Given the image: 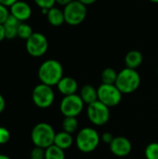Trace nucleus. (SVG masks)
<instances>
[{"label": "nucleus", "mask_w": 158, "mask_h": 159, "mask_svg": "<svg viewBox=\"0 0 158 159\" xmlns=\"http://www.w3.org/2000/svg\"><path fill=\"white\" fill-rule=\"evenodd\" d=\"M37 75L42 84L53 87L57 86L63 77V68L60 61L49 59L42 62L38 68Z\"/></svg>", "instance_id": "f257e3e1"}, {"label": "nucleus", "mask_w": 158, "mask_h": 159, "mask_svg": "<svg viewBox=\"0 0 158 159\" xmlns=\"http://www.w3.org/2000/svg\"><path fill=\"white\" fill-rule=\"evenodd\" d=\"M101 143V136L99 132L92 128H83L80 129L75 137V144L77 149L84 153L89 154L95 151Z\"/></svg>", "instance_id": "f03ea898"}, {"label": "nucleus", "mask_w": 158, "mask_h": 159, "mask_svg": "<svg viewBox=\"0 0 158 159\" xmlns=\"http://www.w3.org/2000/svg\"><path fill=\"white\" fill-rule=\"evenodd\" d=\"M115 85L122 94H130L139 89L141 76L135 69L126 67L118 73Z\"/></svg>", "instance_id": "7ed1b4c3"}, {"label": "nucleus", "mask_w": 158, "mask_h": 159, "mask_svg": "<svg viewBox=\"0 0 158 159\" xmlns=\"http://www.w3.org/2000/svg\"><path fill=\"white\" fill-rule=\"evenodd\" d=\"M56 132L51 125L41 122L36 124L31 132V140L34 146L47 149V147L54 144V139Z\"/></svg>", "instance_id": "20e7f679"}, {"label": "nucleus", "mask_w": 158, "mask_h": 159, "mask_svg": "<svg viewBox=\"0 0 158 159\" xmlns=\"http://www.w3.org/2000/svg\"><path fill=\"white\" fill-rule=\"evenodd\" d=\"M63 14L65 22L69 25H79L87 17V7L78 0H73L64 7Z\"/></svg>", "instance_id": "39448f33"}, {"label": "nucleus", "mask_w": 158, "mask_h": 159, "mask_svg": "<svg viewBox=\"0 0 158 159\" xmlns=\"http://www.w3.org/2000/svg\"><path fill=\"white\" fill-rule=\"evenodd\" d=\"M98 91V101L108 106L109 108L115 107L121 102L122 93L117 89L115 85L102 84L97 89Z\"/></svg>", "instance_id": "423d86ee"}, {"label": "nucleus", "mask_w": 158, "mask_h": 159, "mask_svg": "<svg viewBox=\"0 0 158 159\" xmlns=\"http://www.w3.org/2000/svg\"><path fill=\"white\" fill-rule=\"evenodd\" d=\"M87 116L93 125L101 127L108 123L110 119V108L100 101H97L88 105Z\"/></svg>", "instance_id": "0eeeda50"}, {"label": "nucleus", "mask_w": 158, "mask_h": 159, "mask_svg": "<svg viewBox=\"0 0 158 159\" xmlns=\"http://www.w3.org/2000/svg\"><path fill=\"white\" fill-rule=\"evenodd\" d=\"M55 95L52 87L39 84L34 87L32 92V100L34 103L41 109H47L50 107L54 102Z\"/></svg>", "instance_id": "6e6552de"}, {"label": "nucleus", "mask_w": 158, "mask_h": 159, "mask_svg": "<svg viewBox=\"0 0 158 159\" xmlns=\"http://www.w3.org/2000/svg\"><path fill=\"white\" fill-rule=\"evenodd\" d=\"M84 102L77 94L64 96L60 103L61 113L64 117H76L84 109Z\"/></svg>", "instance_id": "1a4fd4ad"}, {"label": "nucleus", "mask_w": 158, "mask_h": 159, "mask_svg": "<svg viewBox=\"0 0 158 159\" xmlns=\"http://www.w3.org/2000/svg\"><path fill=\"white\" fill-rule=\"evenodd\" d=\"M26 50L29 55L34 58L45 55L48 48V42L47 37L41 33H34L26 40Z\"/></svg>", "instance_id": "9d476101"}, {"label": "nucleus", "mask_w": 158, "mask_h": 159, "mask_svg": "<svg viewBox=\"0 0 158 159\" xmlns=\"http://www.w3.org/2000/svg\"><path fill=\"white\" fill-rule=\"evenodd\" d=\"M109 147L111 153L118 157H125L129 156L132 150V144L130 141L123 136L115 137L113 142L109 144Z\"/></svg>", "instance_id": "9b49d317"}, {"label": "nucleus", "mask_w": 158, "mask_h": 159, "mask_svg": "<svg viewBox=\"0 0 158 159\" xmlns=\"http://www.w3.org/2000/svg\"><path fill=\"white\" fill-rule=\"evenodd\" d=\"M9 12L10 15L15 17L20 22H23L30 19L32 15V8L28 3L18 0L9 7Z\"/></svg>", "instance_id": "f8f14e48"}, {"label": "nucleus", "mask_w": 158, "mask_h": 159, "mask_svg": "<svg viewBox=\"0 0 158 159\" xmlns=\"http://www.w3.org/2000/svg\"><path fill=\"white\" fill-rule=\"evenodd\" d=\"M57 89L63 96L76 94L78 84L77 81L71 76H63L57 84Z\"/></svg>", "instance_id": "ddd939ff"}, {"label": "nucleus", "mask_w": 158, "mask_h": 159, "mask_svg": "<svg viewBox=\"0 0 158 159\" xmlns=\"http://www.w3.org/2000/svg\"><path fill=\"white\" fill-rule=\"evenodd\" d=\"M20 24V21L17 20L12 15H9V17L7 19L5 23L3 24L5 28L6 33V38L7 39H14L18 36V29Z\"/></svg>", "instance_id": "4468645a"}, {"label": "nucleus", "mask_w": 158, "mask_h": 159, "mask_svg": "<svg viewBox=\"0 0 158 159\" xmlns=\"http://www.w3.org/2000/svg\"><path fill=\"white\" fill-rule=\"evenodd\" d=\"M79 96L83 100L84 103H87L88 105L98 101L97 89H95L92 85L89 84H87L82 87V89H80Z\"/></svg>", "instance_id": "2eb2a0df"}, {"label": "nucleus", "mask_w": 158, "mask_h": 159, "mask_svg": "<svg viewBox=\"0 0 158 159\" xmlns=\"http://www.w3.org/2000/svg\"><path fill=\"white\" fill-rule=\"evenodd\" d=\"M143 61V56L139 50H130L125 57V63L128 68L137 69Z\"/></svg>", "instance_id": "dca6fc26"}, {"label": "nucleus", "mask_w": 158, "mask_h": 159, "mask_svg": "<svg viewBox=\"0 0 158 159\" xmlns=\"http://www.w3.org/2000/svg\"><path fill=\"white\" fill-rule=\"evenodd\" d=\"M74 143V138L72 134L66 132V131H61L56 133L55 139H54V145L60 147L62 150H66L70 148Z\"/></svg>", "instance_id": "f3484780"}, {"label": "nucleus", "mask_w": 158, "mask_h": 159, "mask_svg": "<svg viewBox=\"0 0 158 159\" xmlns=\"http://www.w3.org/2000/svg\"><path fill=\"white\" fill-rule=\"evenodd\" d=\"M47 21L52 26H56V27L61 26L63 22H65L63 10H61L60 8L55 7L48 9L47 14Z\"/></svg>", "instance_id": "a211bd4d"}, {"label": "nucleus", "mask_w": 158, "mask_h": 159, "mask_svg": "<svg viewBox=\"0 0 158 159\" xmlns=\"http://www.w3.org/2000/svg\"><path fill=\"white\" fill-rule=\"evenodd\" d=\"M117 75L118 73H116V71L113 68H105L102 72V84H109V85H115L116 78H117Z\"/></svg>", "instance_id": "6ab92c4d"}, {"label": "nucleus", "mask_w": 158, "mask_h": 159, "mask_svg": "<svg viewBox=\"0 0 158 159\" xmlns=\"http://www.w3.org/2000/svg\"><path fill=\"white\" fill-rule=\"evenodd\" d=\"M45 159H65L64 150L53 144L46 149Z\"/></svg>", "instance_id": "aec40b11"}, {"label": "nucleus", "mask_w": 158, "mask_h": 159, "mask_svg": "<svg viewBox=\"0 0 158 159\" xmlns=\"http://www.w3.org/2000/svg\"><path fill=\"white\" fill-rule=\"evenodd\" d=\"M77 128H78V122L76 117H64L62 121L63 131L73 134L77 130Z\"/></svg>", "instance_id": "412c9836"}, {"label": "nucleus", "mask_w": 158, "mask_h": 159, "mask_svg": "<svg viewBox=\"0 0 158 159\" xmlns=\"http://www.w3.org/2000/svg\"><path fill=\"white\" fill-rule=\"evenodd\" d=\"M34 34L32 27L25 22H20L19 29H18V36L21 39L27 40L32 34Z\"/></svg>", "instance_id": "4be33fe9"}, {"label": "nucleus", "mask_w": 158, "mask_h": 159, "mask_svg": "<svg viewBox=\"0 0 158 159\" xmlns=\"http://www.w3.org/2000/svg\"><path fill=\"white\" fill-rule=\"evenodd\" d=\"M146 159H158V143H149L144 151Z\"/></svg>", "instance_id": "5701e85b"}, {"label": "nucleus", "mask_w": 158, "mask_h": 159, "mask_svg": "<svg viewBox=\"0 0 158 159\" xmlns=\"http://www.w3.org/2000/svg\"><path fill=\"white\" fill-rule=\"evenodd\" d=\"M46 149H43L41 147L34 146V148L32 150L30 158L31 159H45Z\"/></svg>", "instance_id": "b1692460"}, {"label": "nucleus", "mask_w": 158, "mask_h": 159, "mask_svg": "<svg viewBox=\"0 0 158 159\" xmlns=\"http://www.w3.org/2000/svg\"><path fill=\"white\" fill-rule=\"evenodd\" d=\"M41 9H50L56 4V0H34Z\"/></svg>", "instance_id": "393cba45"}, {"label": "nucleus", "mask_w": 158, "mask_h": 159, "mask_svg": "<svg viewBox=\"0 0 158 159\" xmlns=\"http://www.w3.org/2000/svg\"><path fill=\"white\" fill-rule=\"evenodd\" d=\"M10 139V132L5 127H0V144L7 143Z\"/></svg>", "instance_id": "a878e982"}, {"label": "nucleus", "mask_w": 158, "mask_h": 159, "mask_svg": "<svg viewBox=\"0 0 158 159\" xmlns=\"http://www.w3.org/2000/svg\"><path fill=\"white\" fill-rule=\"evenodd\" d=\"M9 15H10V12L7 7L0 4V24H4L7 19L9 17Z\"/></svg>", "instance_id": "bb28decb"}, {"label": "nucleus", "mask_w": 158, "mask_h": 159, "mask_svg": "<svg viewBox=\"0 0 158 159\" xmlns=\"http://www.w3.org/2000/svg\"><path fill=\"white\" fill-rule=\"evenodd\" d=\"M115 136L111 133V132H104L102 136H101V141L107 143V144H110L113 140H114Z\"/></svg>", "instance_id": "cd10ccee"}, {"label": "nucleus", "mask_w": 158, "mask_h": 159, "mask_svg": "<svg viewBox=\"0 0 158 159\" xmlns=\"http://www.w3.org/2000/svg\"><path fill=\"white\" fill-rule=\"evenodd\" d=\"M18 0H0V4L6 6V7H11L14 3H16Z\"/></svg>", "instance_id": "c85d7f7f"}, {"label": "nucleus", "mask_w": 158, "mask_h": 159, "mask_svg": "<svg viewBox=\"0 0 158 159\" xmlns=\"http://www.w3.org/2000/svg\"><path fill=\"white\" fill-rule=\"evenodd\" d=\"M5 107H6V101H5V98L0 94V114L5 110Z\"/></svg>", "instance_id": "c756f323"}, {"label": "nucleus", "mask_w": 158, "mask_h": 159, "mask_svg": "<svg viewBox=\"0 0 158 159\" xmlns=\"http://www.w3.org/2000/svg\"><path fill=\"white\" fill-rule=\"evenodd\" d=\"M6 38V33H5V28L3 24H0V42H2Z\"/></svg>", "instance_id": "7c9ffc66"}, {"label": "nucleus", "mask_w": 158, "mask_h": 159, "mask_svg": "<svg viewBox=\"0 0 158 159\" xmlns=\"http://www.w3.org/2000/svg\"><path fill=\"white\" fill-rule=\"evenodd\" d=\"M72 1H73V0H56V3L59 4V5H61V6L65 7V6H67L68 4H70Z\"/></svg>", "instance_id": "2f4dec72"}, {"label": "nucleus", "mask_w": 158, "mask_h": 159, "mask_svg": "<svg viewBox=\"0 0 158 159\" xmlns=\"http://www.w3.org/2000/svg\"><path fill=\"white\" fill-rule=\"evenodd\" d=\"M79 2H81L82 4H84L85 6H88V5H91L93 3H95L97 0H78Z\"/></svg>", "instance_id": "473e14b6"}, {"label": "nucleus", "mask_w": 158, "mask_h": 159, "mask_svg": "<svg viewBox=\"0 0 158 159\" xmlns=\"http://www.w3.org/2000/svg\"><path fill=\"white\" fill-rule=\"evenodd\" d=\"M0 159H11L10 157H8L7 156L5 155H0Z\"/></svg>", "instance_id": "72a5a7b5"}, {"label": "nucleus", "mask_w": 158, "mask_h": 159, "mask_svg": "<svg viewBox=\"0 0 158 159\" xmlns=\"http://www.w3.org/2000/svg\"><path fill=\"white\" fill-rule=\"evenodd\" d=\"M149 1H151V2H153V3H156V4H158V0H149Z\"/></svg>", "instance_id": "f704fd0d"}, {"label": "nucleus", "mask_w": 158, "mask_h": 159, "mask_svg": "<svg viewBox=\"0 0 158 159\" xmlns=\"http://www.w3.org/2000/svg\"><path fill=\"white\" fill-rule=\"evenodd\" d=\"M157 75H158V67H157Z\"/></svg>", "instance_id": "c9c22d12"}, {"label": "nucleus", "mask_w": 158, "mask_h": 159, "mask_svg": "<svg viewBox=\"0 0 158 159\" xmlns=\"http://www.w3.org/2000/svg\"><path fill=\"white\" fill-rule=\"evenodd\" d=\"M30 159H31V158H30Z\"/></svg>", "instance_id": "e433bc0d"}]
</instances>
